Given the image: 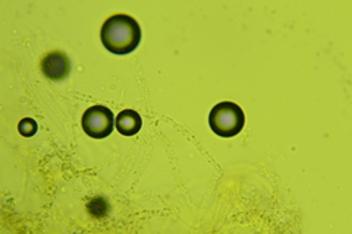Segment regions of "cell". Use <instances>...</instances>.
<instances>
[{
  "label": "cell",
  "instance_id": "6da1fadb",
  "mask_svg": "<svg viewBox=\"0 0 352 234\" xmlns=\"http://www.w3.org/2000/svg\"><path fill=\"white\" fill-rule=\"evenodd\" d=\"M106 50L113 54H128L134 51L141 43V27L138 22L125 14L109 16L100 31Z\"/></svg>",
  "mask_w": 352,
  "mask_h": 234
},
{
  "label": "cell",
  "instance_id": "7a4b0ae2",
  "mask_svg": "<svg viewBox=\"0 0 352 234\" xmlns=\"http://www.w3.org/2000/svg\"><path fill=\"white\" fill-rule=\"evenodd\" d=\"M208 125L216 135L222 138H232L244 129L245 115L242 108L230 102L216 104L208 116Z\"/></svg>",
  "mask_w": 352,
  "mask_h": 234
},
{
  "label": "cell",
  "instance_id": "3957f363",
  "mask_svg": "<svg viewBox=\"0 0 352 234\" xmlns=\"http://www.w3.org/2000/svg\"><path fill=\"white\" fill-rule=\"evenodd\" d=\"M81 125L90 138L103 139L115 129V116L106 106H93L85 110Z\"/></svg>",
  "mask_w": 352,
  "mask_h": 234
},
{
  "label": "cell",
  "instance_id": "277c9868",
  "mask_svg": "<svg viewBox=\"0 0 352 234\" xmlns=\"http://www.w3.org/2000/svg\"><path fill=\"white\" fill-rule=\"evenodd\" d=\"M40 68L43 75L52 81H62L71 72L69 58L60 50H53L43 56Z\"/></svg>",
  "mask_w": 352,
  "mask_h": 234
},
{
  "label": "cell",
  "instance_id": "5b68a950",
  "mask_svg": "<svg viewBox=\"0 0 352 234\" xmlns=\"http://www.w3.org/2000/svg\"><path fill=\"white\" fill-rule=\"evenodd\" d=\"M115 125H116V129L120 135L132 137L140 132V129L142 126V120L135 110L126 108V110L120 111V113L118 115V117L115 120Z\"/></svg>",
  "mask_w": 352,
  "mask_h": 234
},
{
  "label": "cell",
  "instance_id": "8992f818",
  "mask_svg": "<svg viewBox=\"0 0 352 234\" xmlns=\"http://www.w3.org/2000/svg\"><path fill=\"white\" fill-rule=\"evenodd\" d=\"M19 133L22 137H32L37 132V124L32 119H24L19 121Z\"/></svg>",
  "mask_w": 352,
  "mask_h": 234
}]
</instances>
